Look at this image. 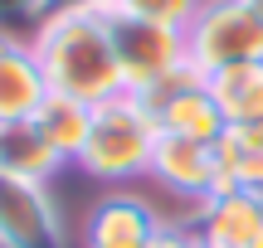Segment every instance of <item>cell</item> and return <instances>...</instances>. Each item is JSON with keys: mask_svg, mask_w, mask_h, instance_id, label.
Masks as SVG:
<instances>
[{"mask_svg": "<svg viewBox=\"0 0 263 248\" xmlns=\"http://www.w3.org/2000/svg\"><path fill=\"white\" fill-rule=\"evenodd\" d=\"M200 5L205 0H117L112 10L137 15V19H156V25H171V29H185L200 15Z\"/></svg>", "mask_w": 263, "mask_h": 248, "instance_id": "15", "label": "cell"}, {"mask_svg": "<svg viewBox=\"0 0 263 248\" xmlns=\"http://www.w3.org/2000/svg\"><path fill=\"white\" fill-rule=\"evenodd\" d=\"M219 156V190H258L263 195V122L224 127L215 141Z\"/></svg>", "mask_w": 263, "mask_h": 248, "instance_id": "12", "label": "cell"}, {"mask_svg": "<svg viewBox=\"0 0 263 248\" xmlns=\"http://www.w3.org/2000/svg\"><path fill=\"white\" fill-rule=\"evenodd\" d=\"M29 122L44 132V141L54 146L64 161H78V151H83V141H88L93 107H88V102H78V97H68V93H49Z\"/></svg>", "mask_w": 263, "mask_h": 248, "instance_id": "13", "label": "cell"}, {"mask_svg": "<svg viewBox=\"0 0 263 248\" xmlns=\"http://www.w3.org/2000/svg\"><path fill=\"white\" fill-rule=\"evenodd\" d=\"M29 49L44 68L49 93H68L88 107L127 93L112 54V34H107V15L98 10H54L29 34Z\"/></svg>", "mask_w": 263, "mask_h": 248, "instance_id": "1", "label": "cell"}, {"mask_svg": "<svg viewBox=\"0 0 263 248\" xmlns=\"http://www.w3.org/2000/svg\"><path fill=\"white\" fill-rule=\"evenodd\" d=\"M166 214L137 190H107L83 219V248H151L166 229Z\"/></svg>", "mask_w": 263, "mask_h": 248, "instance_id": "5", "label": "cell"}, {"mask_svg": "<svg viewBox=\"0 0 263 248\" xmlns=\"http://www.w3.org/2000/svg\"><path fill=\"white\" fill-rule=\"evenodd\" d=\"M185 58L205 78L263 58V19L249 0H205L185 25Z\"/></svg>", "mask_w": 263, "mask_h": 248, "instance_id": "3", "label": "cell"}, {"mask_svg": "<svg viewBox=\"0 0 263 248\" xmlns=\"http://www.w3.org/2000/svg\"><path fill=\"white\" fill-rule=\"evenodd\" d=\"M210 93H215L219 112H224V127L263 122V58L258 64H239V68L215 73L210 78Z\"/></svg>", "mask_w": 263, "mask_h": 248, "instance_id": "14", "label": "cell"}, {"mask_svg": "<svg viewBox=\"0 0 263 248\" xmlns=\"http://www.w3.org/2000/svg\"><path fill=\"white\" fill-rule=\"evenodd\" d=\"M161 122V132L171 136H195V141H219L224 136V112H219L210 83L200 88H185V93H171L161 107H151Z\"/></svg>", "mask_w": 263, "mask_h": 248, "instance_id": "11", "label": "cell"}, {"mask_svg": "<svg viewBox=\"0 0 263 248\" xmlns=\"http://www.w3.org/2000/svg\"><path fill=\"white\" fill-rule=\"evenodd\" d=\"M64 166L68 161L44 141V132L34 122H5L0 127V180L49 185Z\"/></svg>", "mask_w": 263, "mask_h": 248, "instance_id": "10", "label": "cell"}, {"mask_svg": "<svg viewBox=\"0 0 263 248\" xmlns=\"http://www.w3.org/2000/svg\"><path fill=\"white\" fill-rule=\"evenodd\" d=\"M44 97H49V83H44V68H39L29 39L0 34V127L29 122Z\"/></svg>", "mask_w": 263, "mask_h": 248, "instance_id": "9", "label": "cell"}, {"mask_svg": "<svg viewBox=\"0 0 263 248\" xmlns=\"http://www.w3.org/2000/svg\"><path fill=\"white\" fill-rule=\"evenodd\" d=\"M107 34H112V54H117L127 93H146V88H156L166 73H176L185 64V29L107 10Z\"/></svg>", "mask_w": 263, "mask_h": 248, "instance_id": "4", "label": "cell"}, {"mask_svg": "<svg viewBox=\"0 0 263 248\" xmlns=\"http://www.w3.org/2000/svg\"><path fill=\"white\" fill-rule=\"evenodd\" d=\"M190 229L205 248H263V195L258 190H215L195 204Z\"/></svg>", "mask_w": 263, "mask_h": 248, "instance_id": "8", "label": "cell"}, {"mask_svg": "<svg viewBox=\"0 0 263 248\" xmlns=\"http://www.w3.org/2000/svg\"><path fill=\"white\" fill-rule=\"evenodd\" d=\"M161 122L137 93H117L107 102L93 107V122H88V141L78 151V171L93 175V180L122 190L127 180L151 171V151H156Z\"/></svg>", "mask_w": 263, "mask_h": 248, "instance_id": "2", "label": "cell"}, {"mask_svg": "<svg viewBox=\"0 0 263 248\" xmlns=\"http://www.w3.org/2000/svg\"><path fill=\"white\" fill-rule=\"evenodd\" d=\"M59 0H0V34L5 39H29L49 15H54Z\"/></svg>", "mask_w": 263, "mask_h": 248, "instance_id": "16", "label": "cell"}, {"mask_svg": "<svg viewBox=\"0 0 263 248\" xmlns=\"http://www.w3.org/2000/svg\"><path fill=\"white\" fill-rule=\"evenodd\" d=\"M249 5H254V15H258V19H263V0H249Z\"/></svg>", "mask_w": 263, "mask_h": 248, "instance_id": "19", "label": "cell"}, {"mask_svg": "<svg viewBox=\"0 0 263 248\" xmlns=\"http://www.w3.org/2000/svg\"><path fill=\"white\" fill-rule=\"evenodd\" d=\"M0 248H64V219L49 185L0 180Z\"/></svg>", "mask_w": 263, "mask_h": 248, "instance_id": "6", "label": "cell"}, {"mask_svg": "<svg viewBox=\"0 0 263 248\" xmlns=\"http://www.w3.org/2000/svg\"><path fill=\"white\" fill-rule=\"evenodd\" d=\"M146 175L156 185H166L171 195H180V200H195V204L210 200V195L219 190L215 141H195V136H171V132H161Z\"/></svg>", "mask_w": 263, "mask_h": 248, "instance_id": "7", "label": "cell"}, {"mask_svg": "<svg viewBox=\"0 0 263 248\" xmlns=\"http://www.w3.org/2000/svg\"><path fill=\"white\" fill-rule=\"evenodd\" d=\"M112 5H117V0H59L54 10H98V15H107Z\"/></svg>", "mask_w": 263, "mask_h": 248, "instance_id": "18", "label": "cell"}, {"mask_svg": "<svg viewBox=\"0 0 263 248\" xmlns=\"http://www.w3.org/2000/svg\"><path fill=\"white\" fill-rule=\"evenodd\" d=\"M151 248H205V243H200V234L190 229V224H166Z\"/></svg>", "mask_w": 263, "mask_h": 248, "instance_id": "17", "label": "cell"}]
</instances>
